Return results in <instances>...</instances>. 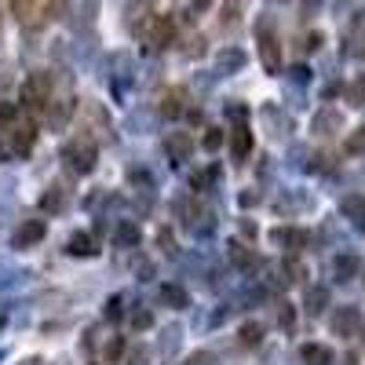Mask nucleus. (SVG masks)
<instances>
[{
  "label": "nucleus",
  "mask_w": 365,
  "mask_h": 365,
  "mask_svg": "<svg viewBox=\"0 0 365 365\" xmlns=\"http://www.w3.org/2000/svg\"><path fill=\"white\" fill-rule=\"evenodd\" d=\"M63 161H66V168L77 172V175L96 172V161H99V146H96V139H91V135H77V139H70V143L63 146Z\"/></svg>",
  "instance_id": "obj_1"
},
{
  "label": "nucleus",
  "mask_w": 365,
  "mask_h": 365,
  "mask_svg": "<svg viewBox=\"0 0 365 365\" xmlns=\"http://www.w3.org/2000/svg\"><path fill=\"white\" fill-rule=\"evenodd\" d=\"M48 99H51V73H29L22 81V106L44 110Z\"/></svg>",
  "instance_id": "obj_2"
},
{
  "label": "nucleus",
  "mask_w": 365,
  "mask_h": 365,
  "mask_svg": "<svg viewBox=\"0 0 365 365\" xmlns=\"http://www.w3.org/2000/svg\"><path fill=\"white\" fill-rule=\"evenodd\" d=\"M259 55H263L267 73H278L282 70V48H278V37L270 34L267 22H259Z\"/></svg>",
  "instance_id": "obj_3"
},
{
  "label": "nucleus",
  "mask_w": 365,
  "mask_h": 365,
  "mask_svg": "<svg viewBox=\"0 0 365 365\" xmlns=\"http://www.w3.org/2000/svg\"><path fill=\"white\" fill-rule=\"evenodd\" d=\"M77 110V103L70 99V96H63V99H48V106H44V120H48V125L51 128H63L66 125V120H70V113Z\"/></svg>",
  "instance_id": "obj_4"
},
{
  "label": "nucleus",
  "mask_w": 365,
  "mask_h": 365,
  "mask_svg": "<svg viewBox=\"0 0 365 365\" xmlns=\"http://www.w3.org/2000/svg\"><path fill=\"white\" fill-rule=\"evenodd\" d=\"M165 150H168V158L179 165V161H190V154H194V139H190V132H168L165 135Z\"/></svg>",
  "instance_id": "obj_5"
},
{
  "label": "nucleus",
  "mask_w": 365,
  "mask_h": 365,
  "mask_svg": "<svg viewBox=\"0 0 365 365\" xmlns=\"http://www.w3.org/2000/svg\"><path fill=\"white\" fill-rule=\"evenodd\" d=\"M34 143H37V125H29V120H15L11 125V150L15 154H29L34 150Z\"/></svg>",
  "instance_id": "obj_6"
},
{
  "label": "nucleus",
  "mask_w": 365,
  "mask_h": 365,
  "mask_svg": "<svg viewBox=\"0 0 365 365\" xmlns=\"http://www.w3.org/2000/svg\"><path fill=\"white\" fill-rule=\"evenodd\" d=\"M172 34H175L172 19H168V15H158V19H150V29H146V44H150V48H168Z\"/></svg>",
  "instance_id": "obj_7"
},
{
  "label": "nucleus",
  "mask_w": 365,
  "mask_h": 365,
  "mask_svg": "<svg viewBox=\"0 0 365 365\" xmlns=\"http://www.w3.org/2000/svg\"><path fill=\"white\" fill-rule=\"evenodd\" d=\"M311 128H314L318 135H336V132L344 128V113H340V110H332V106H325V110L314 113Z\"/></svg>",
  "instance_id": "obj_8"
},
{
  "label": "nucleus",
  "mask_w": 365,
  "mask_h": 365,
  "mask_svg": "<svg viewBox=\"0 0 365 365\" xmlns=\"http://www.w3.org/2000/svg\"><path fill=\"white\" fill-rule=\"evenodd\" d=\"M358 329H361L358 307H340L336 314H332V332H336V336H354Z\"/></svg>",
  "instance_id": "obj_9"
},
{
  "label": "nucleus",
  "mask_w": 365,
  "mask_h": 365,
  "mask_svg": "<svg viewBox=\"0 0 365 365\" xmlns=\"http://www.w3.org/2000/svg\"><path fill=\"white\" fill-rule=\"evenodd\" d=\"M48 234L44 220H26L19 230H15V249H29V245H37V241Z\"/></svg>",
  "instance_id": "obj_10"
},
{
  "label": "nucleus",
  "mask_w": 365,
  "mask_h": 365,
  "mask_svg": "<svg viewBox=\"0 0 365 365\" xmlns=\"http://www.w3.org/2000/svg\"><path fill=\"white\" fill-rule=\"evenodd\" d=\"M84 117L96 125V135H99L103 143L113 139V125H110V117H106V110H103L99 103H84Z\"/></svg>",
  "instance_id": "obj_11"
},
{
  "label": "nucleus",
  "mask_w": 365,
  "mask_h": 365,
  "mask_svg": "<svg viewBox=\"0 0 365 365\" xmlns=\"http://www.w3.org/2000/svg\"><path fill=\"white\" fill-rule=\"evenodd\" d=\"M274 237V245H282V249H303L307 245V230H296V227H278V230H270Z\"/></svg>",
  "instance_id": "obj_12"
},
{
  "label": "nucleus",
  "mask_w": 365,
  "mask_h": 365,
  "mask_svg": "<svg viewBox=\"0 0 365 365\" xmlns=\"http://www.w3.org/2000/svg\"><path fill=\"white\" fill-rule=\"evenodd\" d=\"M66 201H70V187H66V182H51L48 194L41 197V208H44V212H63Z\"/></svg>",
  "instance_id": "obj_13"
},
{
  "label": "nucleus",
  "mask_w": 365,
  "mask_h": 365,
  "mask_svg": "<svg viewBox=\"0 0 365 365\" xmlns=\"http://www.w3.org/2000/svg\"><path fill=\"white\" fill-rule=\"evenodd\" d=\"M340 212L358 227V230H365V197L361 194H347L344 201H340Z\"/></svg>",
  "instance_id": "obj_14"
},
{
  "label": "nucleus",
  "mask_w": 365,
  "mask_h": 365,
  "mask_svg": "<svg viewBox=\"0 0 365 365\" xmlns=\"http://www.w3.org/2000/svg\"><path fill=\"white\" fill-rule=\"evenodd\" d=\"M299 358H303V365H332L336 361V354H332L325 344H303Z\"/></svg>",
  "instance_id": "obj_15"
},
{
  "label": "nucleus",
  "mask_w": 365,
  "mask_h": 365,
  "mask_svg": "<svg viewBox=\"0 0 365 365\" xmlns=\"http://www.w3.org/2000/svg\"><path fill=\"white\" fill-rule=\"evenodd\" d=\"M161 303H168L172 311H187L190 296H187V289H179V285H161Z\"/></svg>",
  "instance_id": "obj_16"
},
{
  "label": "nucleus",
  "mask_w": 365,
  "mask_h": 365,
  "mask_svg": "<svg viewBox=\"0 0 365 365\" xmlns=\"http://www.w3.org/2000/svg\"><path fill=\"white\" fill-rule=\"evenodd\" d=\"M259 117L267 120L270 135H289V117H282V113H278V106H263V110H259Z\"/></svg>",
  "instance_id": "obj_17"
},
{
  "label": "nucleus",
  "mask_w": 365,
  "mask_h": 365,
  "mask_svg": "<svg viewBox=\"0 0 365 365\" xmlns=\"http://www.w3.org/2000/svg\"><path fill=\"white\" fill-rule=\"evenodd\" d=\"M66 252H70V256H84V259H91L99 249H96V241H91L88 234H73V237L66 241Z\"/></svg>",
  "instance_id": "obj_18"
},
{
  "label": "nucleus",
  "mask_w": 365,
  "mask_h": 365,
  "mask_svg": "<svg viewBox=\"0 0 365 365\" xmlns=\"http://www.w3.org/2000/svg\"><path fill=\"white\" fill-rule=\"evenodd\" d=\"M230 150H234V158H249V150H252V135H249V128H245V125H237V128H234Z\"/></svg>",
  "instance_id": "obj_19"
},
{
  "label": "nucleus",
  "mask_w": 365,
  "mask_h": 365,
  "mask_svg": "<svg viewBox=\"0 0 365 365\" xmlns=\"http://www.w3.org/2000/svg\"><path fill=\"white\" fill-rule=\"evenodd\" d=\"M182 99H187V91H182V88H172L168 96L161 99V113H165V117H179V113H182Z\"/></svg>",
  "instance_id": "obj_20"
},
{
  "label": "nucleus",
  "mask_w": 365,
  "mask_h": 365,
  "mask_svg": "<svg viewBox=\"0 0 365 365\" xmlns=\"http://www.w3.org/2000/svg\"><path fill=\"white\" fill-rule=\"evenodd\" d=\"M139 237H143L139 223H132V220H120L117 223V241H120V245H139Z\"/></svg>",
  "instance_id": "obj_21"
},
{
  "label": "nucleus",
  "mask_w": 365,
  "mask_h": 365,
  "mask_svg": "<svg viewBox=\"0 0 365 365\" xmlns=\"http://www.w3.org/2000/svg\"><path fill=\"white\" fill-rule=\"evenodd\" d=\"M241 66H245V51H237V48H227V51H220V70L234 73V70H241Z\"/></svg>",
  "instance_id": "obj_22"
},
{
  "label": "nucleus",
  "mask_w": 365,
  "mask_h": 365,
  "mask_svg": "<svg viewBox=\"0 0 365 365\" xmlns=\"http://www.w3.org/2000/svg\"><path fill=\"white\" fill-rule=\"evenodd\" d=\"M358 256H340L336 259V267H332V270H336V282H351L354 278V274H358Z\"/></svg>",
  "instance_id": "obj_23"
},
{
  "label": "nucleus",
  "mask_w": 365,
  "mask_h": 365,
  "mask_svg": "<svg viewBox=\"0 0 365 365\" xmlns=\"http://www.w3.org/2000/svg\"><path fill=\"white\" fill-rule=\"evenodd\" d=\"M329 307V289H307V314H322Z\"/></svg>",
  "instance_id": "obj_24"
},
{
  "label": "nucleus",
  "mask_w": 365,
  "mask_h": 365,
  "mask_svg": "<svg viewBox=\"0 0 365 365\" xmlns=\"http://www.w3.org/2000/svg\"><path fill=\"white\" fill-rule=\"evenodd\" d=\"M230 259H234V267H241V270H249V267H256V263H259V259H256V252H249L245 245H237V241L230 245Z\"/></svg>",
  "instance_id": "obj_25"
},
{
  "label": "nucleus",
  "mask_w": 365,
  "mask_h": 365,
  "mask_svg": "<svg viewBox=\"0 0 365 365\" xmlns=\"http://www.w3.org/2000/svg\"><path fill=\"white\" fill-rule=\"evenodd\" d=\"M179 340H182V329H179V325L165 329V336H161V354H165V358H172V354L179 351Z\"/></svg>",
  "instance_id": "obj_26"
},
{
  "label": "nucleus",
  "mask_w": 365,
  "mask_h": 365,
  "mask_svg": "<svg viewBox=\"0 0 365 365\" xmlns=\"http://www.w3.org/2000/svg\"><path fill=\"white\" fill-rule=\"evenodd\" d=\"M263 344V325L259 322H249L241 329V347H259Z\"/></svg>",
  "instance_id": "obj_27"
},
{
  "label": "nucleus",
  "mask_w": 365,
  "mask_h": 365,
  "mask_svg": "<svg viewBox=\"0 0 365 365\" xmlns=\"http://www.w3.org/2000/svg\"><path fill=\"white\" fill-rule=\"evenodd\" d=\"M34 11H37V0H11V15L19 22H34Z\"/></svg>",
  "instance_id": "obj_28"
},
{
  "label": "nucleus",
  "mask_w": 365,
  "mask_h": 365,
  "mask_svg": "<svg viewBox=\"0 0 365 365\" xmlns=\"http://www.w3.org/2000/svg\"><path fill=\"white\" fill-rule=\"evenodd\" d=\"M344 150H347V154H365V128H354V132L347 135Z\"/></svg>",
  "instance_id": "obj_29"
},
{
  "label": "nucleus",
  "mask_w": 365,
  "mask_h": 365,
  "mask_svg": "<svg viewBox=\"0 0 365 365\" xmlns=\"http://www.w3.org/2000/svg\"><path fill=\"white\" fill-rule=\"evenodd\" d=\"M347 103H351V106H365V77H358V81L347 88Z\"/></svg>",
  "instance_id": "obj_30"
},
{
  "label": "nucleus",
  "mask_w": 365,
  "mask_h": 365,
  "mask_svg": "<svg viewBox=\"0 0 365 365\" xmlns=\"http://www.w3.org/2000/svg\"><path fill=\"white\" fill-rule=\"evenodd\" d=\"M96 11H99V0H81V8H77V15L84 19V26L96 22Z\"/></svg>",
  "instance_id": "obj_31"
},
{
  "label": "nucleus",
  "mask_w": 365,
  "mask_h": 365,
  "mask_svg": "<svg viewBox=\"0 0 365 365\" xmlns=\"http://www.w3.org/2000/svg\"><path fill=\"white\" fill-rule=\"evenodd\" d=\"M282 270L289 274L285 282H292V285H296V282H303V274H307V270H303V263H296V259H285V267H282Z\"/></svg>",
  "instance_id": "obj_32"
},
{
  "label": "nucleus",
  "mask_w": 365,
  "mask_h": 365,
  "mask_svg": "<svg viewBox=\"0 0 365 365\" xmlns=\"http://www.w3.org/2000/svg\"><path fill=\"white\" fill-rule=\"evenodd\" d=\"M120 351H125V340H120V336H110V340H106V358H110V361H117V358H120Z\"/></svg>",
  "instance_id": "obj_33"
},
{
  "label": "nucleus",
  "mask_w": 365,
  "mask_h": 365,
  "mask_svg": "<svg viewBox=\"0 0 365 365\" xmlns=\"http://www.w3.org/2000/svg\"><path fill=\"white\" fill-rule=\"evenodd\" d=\"M223 146V128H208L205 135V150H220Z\"/></svg>",
  "instance_id": "obj_34"
},
{
  "label": "nucleus",
  "mask_w": 365,
  "mask_h": 365,
  "mask_svg": "<svg viewBox=\"0 0 365 365\" xmlns=\"http://www.w3.org/2000/svg\"><path fill=\"white\" fill-rule=\"evenodd\" d=\"M132 325L135 329H150V325H154V314H150V311H135L132 314Z\"/></svg>",
  "instance_id": "obj_35"
},
{
  "label": "nucleus",
  "mask_w": 365,
  "mask_h": 365,
  "mask_svg": "<svg viewBox=\"0 0 365 365\" xmlns=\"http://www.w3.org/2000/svg\"><path fill=\"white\" fill-rule=\"evenodd\" d=\"M110 322H117L120 318V296H113V299H106V311H103Z\"/></svg>",
  "instance_id": "obj_36"
},
{
  "label": "nucleus",
  "mask_w": 365,
  "mask_h": 365,
  "mask_svg": "<svg viewBox=\"0 0 365 365\" xmlns=\"http://www.w3.org/2000/svg\"><path fill=\"white\" fill-rule=\"evenodd\" d=\"M187 55H190V58L205 55V41H201V37H190V41H187Z\"/></svg>",
  "instance_id": "obj_37"
},
{
  "label": "nucleus",
  "mask_w": 365,
  "mask_h": 365,
  "mask_svg": "<svg viewBox=\"0 0 365 365\" xmlns=\"http://www.w3.org/2000/svg\"><path fill=\"white\" fill-rule=\"evenodd\" d=\"M292 322H296V314H292V307L285 303V307H282V314H278V325H282V329H292Z\"/></svg>",
  "instance_id": "obj_38"
},
{
  "label": "nucleus",
  "mask_w": 365,
  "mask_h": 365,
  "mask_svg": "<svg viewBox=\"0 0 365 365\" xmlns=\"http://www.w3.org/2000/svg\"><path fill=\"white\" fill-rule=\"evenodd\" d=\"M212 361H216V358H212L208 351H197V354H194V358H190L187 365H212Z\"/></svg>",
  "instance_id": "obj_39"
},
{
  "label": "nucleus",
  "mask_w": 365,
  "mask_h": 365,
  "mask_svg": "<svg viewBox=\"0 0 365 365\" xmlns=\"http://www.w3.org/2000/svg\"><path fill=\"white\" fill-rule=\"evenodd\" d=\"M289 73H292V81H299V84H303V81H307V73H311V70H307V66H292Z\"/></svg>",
  "instance_id": "obj_40"
},
{
  "label": "nucleus",
  "mask_w": 365,
  "mask_h": 365,
  "mask_svg": "<svg viewBox=\"0 0 365 365\" xmlns=\"http://www.w3.org/2000/svg\"><path fill=\"white\" fill-rule=\"evenodd\" d=\"M259 201V194H252V190H245V194H241V205H245V208H252Z\"/></svg>",
  "instance_id": "obj_41"
},
{
  "label": "nucleus",
  "mask_w": 365,
  "mask_h": 365,
  "mask_svg": "<svg viewBox=\"0 0 365 365\" xmlns=\"http://www.w3.org/2000/svg\"><path fill=\"white\" fill-rule=\"evenodd\" d=\"M190 4H194V11H208L212 4H216V0H190Z\"/></svg>",
  "instance_id": "obj_42"
},
{
  "label": "nucleus",
  "mask_w": 365,
  "mask_h": 365,
  "mask_svg": "<svg viewBox=\"0 0 365 365\" xmlns=\"http://www.w3.org/2000/svg\"><path fill=\"white\" fill-rule=\"evenodd\" d=\"M318 44H322V34H311V37H307V44H303V48H307V51H314Z\"/></svg>",
  "instance_id": "obj_43"
},
{
  "label": "nucleus",
  "mask_w": 365,
  "mask_h": 365,
  "mask_svg": "<svg viewBox=\"0 0 365 365\" xmlns=\"http://www.w3.org/2000/svg\"><path fill=\"white\" fill-rule=\"evenodd\" d=\"M132 365H146V351H135L132 354Z\"/></svg>",
  "instance_id": "obj_44"
}]
</instances>
